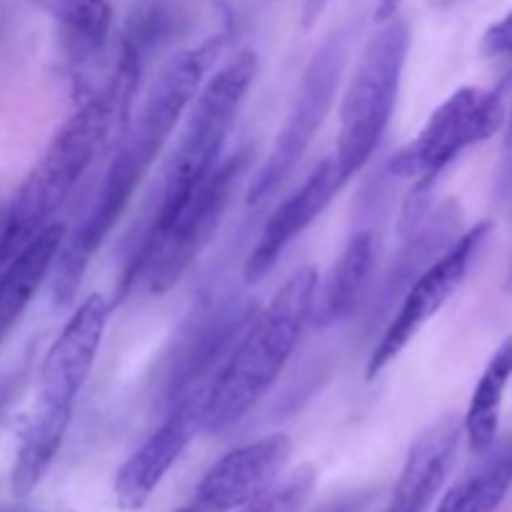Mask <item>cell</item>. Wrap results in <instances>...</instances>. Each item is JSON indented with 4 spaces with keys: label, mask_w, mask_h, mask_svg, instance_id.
<instances>
[{
    "label": "cell",
    "mask_w": 512,
    "mask_h": 512,
    "mask_svg": "<svg viewBox=\"0 0 512 512\" xmlns=\"http://www.w3.org/2000/svg\"><path fill=\"white\" fill-rule=\"evenodd\" d=\"M405 0H378L375 5V23H383V20L395 18L400 15V8H403Z\"/></svg>",
    "instance_id": "cell-22"
},
{
    "label": "cell",
    "mask_w": 512,
    "mask_h": 512,
    "mask_svg": "<svg viewBox=\"0 0 512 512\" xmlns=\"http://www.w3.org/2000/svg\"><path fill=\"white\" fill-rule=\"evenodd\" d=\"M318 280V268L303 265L253 315L210 385L205 433L230 430L268 395L310 323Z\"/></svg>",
    "instance_id": "cell-3"
},
{
    "label": "cell",
    "mask_w": 512,
    "mask_h": 512,
    "mask_svg": "<svg viewBox=\"0 0 512 512\" xmlns=\"http://www.w3.org/2000/svg\"><path fill=\"white\" fill-rule=\"evenodd\" d=\"M65 238V225L55 223L35 235L25 248H20L5 265H0V343L8 338L28 305L50 278L58 250Z\"/></svg>",
    "instance_id": "cell-15"
},
{
    "label": "cell",
    "mask_w": 512,
    "mask_h": 512,
    "mask_svg": "<svg viewBox=\"0 0 512 512\" xmlns=\"http://www.w3.org/2000/svg\"><path fill=\"white\" fill-rule=\"evenodd\" d=\"M408 53V23L400 15L383 20L368 38L345 83L338 105V140L335 153L330 155L343 185H348L370 163L380 140L388 133Z\"/></svg>",
    "instance_id": "cell-5"
},
{
    "label": "cell",
    "mask_w": 512,
    "mask_h": 512,
    "mask_svg": "<svg viewBox=\"0 0 512 512\" xmlns=\"http://www.w3.org/2000/svg\"><path fill=\"white\" fill-rule=\"evenodd\" d=\"M508 155L512 160V118H510V128H508Z\"/></svg>",
    "instance_id": "cell-24"
},
{
    "label": "cell",
    "mask_w": 512,
    "mask_h": 512,
    "mask_svg": "<svg viewBox=\"0 0 512 512\" xmlns=\"http://www.w3.org/2000/svg\"><path fill=\"white\" fill-rule=\"evenodd\" d=\"M480 48L488 58H512V8L485 30Z\"/></svg>",
    "instance_id": "cell-21"
},
{
    "label": "cell",
    "mask_w": 512,
    "mask_h": 512,
    "mask_svg": "<svg viewBox=\"0 0 512 512\" xmlns=\"http://www.w3.org/2000/svg\"><path fill=\"white\" fill-rule=\"evenodd\" d=\"M445 3H450V0H445Z\"/></svg>",
    "instance_id": "cell-25"
},
{
    "label": "cell",
    "mask_w": 512,
    "mask_h": 512,
    "mask_svg": "<svg viewBox=\"0 0 512 512\" xmlns=\"http://www.w3.org/2000/svg\"><path fill=\"white\" fill-rule=\"evenodd\" d=\"M293 458V440L285 433L245 443L225 453L190 495L183 508L173 512H235L283 478Z\"/></svg>",
    "instance_id": "cell-12"
},
{
    "label": "cell",
    "mask_w": 512,
    "mask_h": 512,
    "mask_svg": "<svg viewBox=\"0 0 512 512\" xmlns=\"http://www.w3.org/2000/svg\"><path fill=\"white\" fill-rule=\"evenodd\" d=\"M220 53H223V38L213 35L203 43L180 50L155 75L143 105L120 133V143L100 180L98 193L93 195L88 213L83 215L78 228L70 233L65 230L63 245L48 278L58 305H70L75 300L90 263L123 218L130 200L148 178L150 168L160 158L168 140L173 138L175 128Z\"/></svg>",
    "instance_id": "cell-1"
},
{
    "label": "cell",
    "mask_w": 512,
    "mask_h": 512,
    "mask_svg": "<svg viewBox=\"0 0 512 512\" xmlns=\"http://www.w3.org/2000/svg\"><path fill=\"white\" fill-rule=\"evenodd\" d=\"M315 485H318V470L313 465H300L235 512H300L313 495Z\"/></svg>",
    "instance_id": "cell-20"
},
{
    "label": "cell",
    "mask_w": 512,
    "mask_h": 512,
    "mask_svg": "<svg viewBox=\"0 0 512 512\" xmlns=\"http://www.w3.org/2000/svg\"><path fill=\"white\" fill-rule=\"evenodd\" d=\"M55 25V35L73 65H85L103 55L113 33L110 0H40Z\"/></svg>",
    "instance_id": "cell-17"
},
{
    "label": "cell",
    "mask_w": 512,
    "mask_h": 512,
    "mask_svg": "<svg viewBox=\"0 0 512 512\" xmlns=\"http://www.w3.org/2000/svg\"><path fill=\"white\" fill-rule=\"evenodd\" d=\"M345 70V43L340 38H330L320 45L318 53L305 68L303 80L298 85L288 118L280 125L273 148L265 155L263 165L253 175L248 200L250 208L263 205L283 188L285 180L293 175L303 155L310 150V143L323 128L325 118L333 110L340 80Z\"/></svg>",
    "instance_id": "cell-9"
},
{
    "label": "cell",
    "mask_w": 512,
    "mask_h": 512,
    "mask_svg": "<svg viewBox=\"0 0 512 512\" xmlns=\"http://www.w3.org/2000/svg\"><path fill=\"white\" fill-rule=\"evenodd\" d=\"M512 380V335L490 355L488 365L480 373L468 410L463 418V435L475 455H483L498 443L500 415H503L505 393Z\"/></svg>",
    "instance_id": "cell-18"
},
{
    "label": "cell",
    "mask_w": 512,
    "mask_h": 512,
    "mask_svg": "<svg viewBox=\"0 0 512 512\" xmlns=\"http://www.w3.org/2000/svg\"><path fill=\"white\" fill-rule=\"evenodd\" d=\"M135 70L133 55L125 53L108 88L85 100L48 140L5 213L0 228V265L8 263L35 235L60 223V210L68 205L75 185L108 143L115 120L128 113Z\"/></svg>",
    "instance_id": "cell-2"
},
{
    "label": "cell",
    "mask_w": 512,
    "mask_h": 512,
    "mask_svg": "<svg viewBox=\"0 0 512 512\" xmlns=\"http://www.w3.org/2000/svg\"><path fill=\"white\" fill-rule=\"evenodd\" d=\"M253 155L238 150L220 160L218 168L200 183V188L163 220L150 225L138 255L123 278V290L143 288L150 295L168 293L190 270L223 225L240 183L248 175Z\"/></svg>",
    "instance_id": "cell-6"
},
{
    "label": "cell",
    "mask_w": 512,
    "mask_h": 512,
    "mask_svg": "<svg viewBox=\"0 0 512 512\" xmlns=\"http://www.w3.org/2000/svg\"><path fill=\"white\" fill-rule=\"evenodd\" d=\"M210 385L213 378L185 380L163 423L120 465L113 483L115 503L120 510L133 512L145 508L170 468L183 458L198 433H203Z\"/></svg>",
    "instance_id": "cell-11"
},
{
    "label": "cell",
    "mask_w": 512,
    "mask_h": 512,
    "mask_svg": "<svg viewBox=\"0 0 512 512\" xmlns=\"http://www.w3.org/2000/svg\"><path fill=\"white\" fill-rule=\"evenodd\" d=\"M512 490V435L495 443L440 500L435 512H495Z\"/></svg>",
    "instance_id": "cell-19"
},
{
    "label": "cell",
    "mask_w": 512,
    "mask_h": 512,
    "mask_svg": "<svg viewBox=\"0 0 512 512\" xmlns=\"http://www.w3.org/2000/svg\"><path fill=\"white\" fill-rule=\"evenodd\" d=\"M463 438V420L445 415L410 445L395 488L380 512H428L443 490Z\"/></svg>",
    "instance_id": "cell-14"
},
{
    "label": "cell",
    "mask_w": 512,
    "mask_h": 512,
    "mask_svg": "<svg viewBox=\"0 0 512 512\" xmlns=\"http://www.w3.org/2000/svg\"><path fill=\"white\" fill-rule=\"evenodd\" d=\"M338 170L333 158H323L315 165L313 173L273 210L268 223L260 230V238L255 240L248 260H245V283L255 285L278 265L285 250L328 210V205L338 198L343 190Z\"/></svg>",
    "instance_id": "cell-13"
},
{
    "label": "cell",
    "mask_w": 512,
    "mask_h": 512,
    "mask_svg": "<svg viewBox=\"0 0 512 512\" xmlns=\"http://www.w3.org/2000/svg\"><path fill=\"white\" fill-rule=\"evenodd\" d=\"M110 303L103 293L80 300L40 365L38 400L20 440L10 485L18 498L33 493L58 458L73 423V408L88 383L108 328Z\"/></svg>",
    "instance_id": "cell-4"
},
{
    "label": "cell",
    "mask_w": 512,
    "mask_h": 512,
    "mask_svg": "<svg viewBox=\"0 0 512 512\" xmlns=\"http://www.w3.org/2000/svg\"><path fill=\"white\" fill-rule=\"evenodd\" d=\"M503 123L505 105L500 93L463 85L430 113L418 135L395 155L390 173L410 180L415 198H423L465 150L493 138Z\"/></svg>",
    "instance_id": "cell-8"
},
{
    "label": "cell",
    "mask_w": 512,
    "mask_h": 512,
    "mask_svg": "<svg viewBox=\"0 0 512 512\" xmlns=\"http://www.w3.org/2000/svg\"><path fill=\"white\" fill-rule=\"evenodd\" d=\"M255 75H258V55L253 50H240L200 85L198 95L183 115L185 123L165 170L163 193L153 223L178 210L218 168L230 130L235 128V120L255 83Z\"/></svg>",
    "instance_id": "cell-7"
},
{
    "label": "cell",
    "mask_w": 512,
    "mask_h": 512,
    "mask_svg": "<svg viewBox=\"0 0 512 512\" xmlns=\"http://www.w3.org/2000/svg\"><path fill=\"white\" fill-rule=\"evenodd\" d=\"M328 5L330 0H305V25H313Z\"/></svg>",
    "instance_id": "cell-23"
},
{
    "label": "cell",
    "mask_w": 512,
    "mask_h": 512,
    "mask_svg": "<svg viewBox=\"0 0 512 512\" xmlns=\"http://www.w3.org/2000/svg\"><path fill=\"white\" fill-rule=\"evenodd\" d=\"M373 268V233H368V230L353 233L348 243H345V248L340 250L330 273L318 280L310 323H315L318 328H328V325H335L348 318L355 310V305L360 303L365 290H368Z\"/></svg>",
    "instance_id": "cell-16"
},
{
    "label": "cell",
    "mask_w": 512,
    "mask_h": 512,
    "mask_svg": "<svg viewBox=\"0 0 512 512\" xmlns=\"http://www.w3.org/2000/svg\"><path fill=\"white\" fill-rule=\"evenodd\" d=\"M488 235L490 223H478L475 228L463 230L428 268L420 270L410 280L398 310L370 353L368 368H365L368 380L378 378L388 365H393L403 355V350L418 338L420 330L458 293Z\"/></svg>",
    "instance_id": "cell-10"
}]
</instances>
